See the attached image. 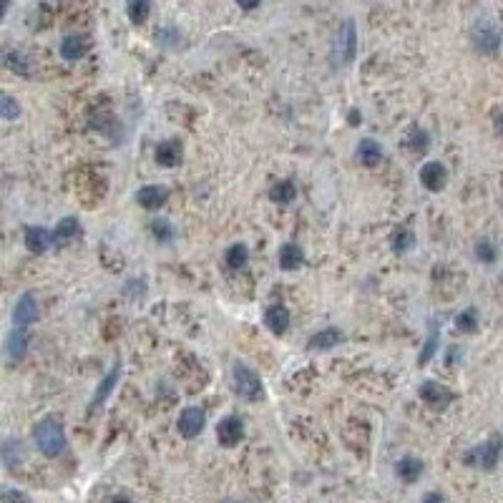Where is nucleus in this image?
I'll list each match as a JSON object with an SVG mask.
<instances>
[{"label": "nucleus", "instance_id": "14", "mask_svg": "<svg viewBox=\"0 0 503 503\" xmlns=\"http://www.w3.org/2000/svg\"><path fill=\"white\" fill-rule=\"evenodd\" d=\"M26 247L33 255H43L53 247V234L45 227H26Z\"/></svg>", "mask_w": 503, "mask_h": 503}, {"label": "nucleus", "instance_id": "4", "mask_svg": "<svg viewBox=\"0 0 503 503\" xmlns=\"http://www.w3.org/2000/svg\"><path fill=\"white\" fill-rule=\"evenodd\" d=\"M498 458H501V436H493L491 441L481 443V446H473L463 455V463L481 470H493L498 465Z\"/></svg>", "mask_w": 503, "mask_h": 503}, {"label": "nucleus", "instance_id": "38", "mask_svg": "<svg viewBox=\"0 0 503 503\" xmlns=\"http://www.w3.org/2000/svg\"><path fill=\"white\" fill-rule=\"evenodd\" d=\"M260 3H262V0H237V6L244 8V11H255Z\"/></svg>", "mask_w": 503, "mask_h": 503}, {"label": "nucleus", "instance_id": "7", "mask_svg": "<svg viewBox=\"0 0 503 503\" xmlns=\"http://www.w3.org/2000/svg\"><path fill=\"white\" fill-rule=\"evenodd\" d=\"M204 426H206V415H204V410L197 408V405L184 408L182 415H179V421H177V428L184 438H197L201 431H204Z\"/></svg>", "mask_w": 503, "mask_h": 503}, {"label": "nucleus", "instance_id": "3", "mask_svg": "<svg viewBox=\"0 0 503 503\" xmlns=\"http://www.w3.org/2000/svg\"><path fill=\"white\" fill-rule=\"evenodd\" d=\"M232 377H234V390H237V395H242V398L249 400V403L262 400L265 387H262L260 375H257L252 367H247L244 363H234Z\"/></svg>", "mask_w": 503, "mask_h": 503}, {"label": "nucleus", "instance_id": "8", "mask_svg": "<svg viewBox=\"0 0 503 503\" xmlns=\"http://www.w3.org/2000/svg\"><path fill=\"white\" fill-rule=\"evenodd\" d=\"M418 393H421V398L436 410H446L451 403H453V393H451L446 385H441V382H436V380H426Z\"/></svg>", "mask_w": 503, "mask_h": 503}, {"label": "nucleus", "instance_id": "12", "mask_svg": "<svg viewBox=\"0 0 503 503\" xmlns=\"http://www.w3.org/2000/svg\"><path fill=\"white\" fill-rule=\"evenodd\" d=\"M446 179H448V172L441 161H428L421 169V184L428 189V192H441L446 187Z\"/></svg>", "mask_w": 503, "mask_h": 503}, {"label": "nucleus", "instance_id": "27", "mask_svg": "<svg viewBox=\"0 0 503 503\" xmlns=\"http://www.w3.org/2000/svg\"><path fill=\"white\" fill-rule=\"evenodd\" d=\"M438 348H441V338H438V322L433 320L431 322V332H428V340H426V345H423V350H421V355H418V365H428L433 360V355L438 353Z\"/></svg>", "mask_w": 503, "mask_h": 503}, {"label": "nucleus", "instance_id": "36", "mask_svg": "<svg viewBox=\"0 0 503 503\" xmlns=\"http://www.w3.org/2000/svg\"><path fill=\"white\" fill-rule=\"evenodd\" d=\"M177 40H179V31H177V28L164 26V28H159V31H156V43H159V45H177Z\"/></svg>", "mask_w": 503, "mask_h": 503}, {"label": "nucleus", "instance_id": "1", "mask_svg": "<svg viewBox=\"0 0 503 503\" xmlns=\"http://www.w3.org/2000/svg\"><path fill=\"white\" fill-rule=\"evenodd\" d=\"M33 441L38 446V451L48 458H58V455L66 451V433H63V423L53 415L43 418V421L35 423L33 428Z\"/></svg>", "mask_w": 503, "mask_h": 503}, {"label": "nucleus", "instance_id": "21", "mask_svg": "<svg viewBox=\"0 0 503 503\" xmlns=\"http://www.w3.org/2000/svg\"><path fill=\"white\" fill-rule=\"evenodd\" d=\"M302 265H304L302 247L294 244V242L282 244V249H280V267H282L284 272H294V270H299Z\"/></svg>", "mask_w": 503, "mask_h": 503}, {"label": "nucleus", "instance_id": "28", "mask_svg": "<svg viewBox=\"0 0 503 503\" xmlns=\"http://www.w3.org/2000/svg\"><path fill=\"white\" fill-rule=\"evenodd\" d=\"M408 146L415 151V154H426L431 149V133L423 126H413L408 133Z\"/></svg>", "mask_w": 503, "mask_h": 503}, {"label": "nucleus", "instance_id": "19", "mask_svg": "<svg viewBox=\"0 0 503 503\" xmlns=\"http://www.w3.org/2000/svg\"><path fill=\"white\" fill-rule=\"evenodd\" d=\"M340 343H343V332H340L338 327H325V330L312 335L307 348L310 350H332V348H338Z\"/></svg>", "mask_w": 503, "mask_h": 503}, {"label": "nucleus", "instance_id": "2", "mask_svg": "<svg viewBox=\"0 0 503 503\" xmlns=\"http://www.w3.org/2000/svg\"><path fill=\"white\" fill-rule=\"evenodd\" d=\"M358 55V28H355V21H345L343 26L338 28V35H335V48H332V58L338 66H350Z\"/></svg>", "mask_w": 503, "mask_h": 503}, {"label": "nucleus", "instance_id": "15", "mask_svg": "<svg viewBox=\"0 0 503 503\" xmlns=\"http://www.w3.org/2000/svg\"><path fill=\"white\" fill-rule=\"evenodd\" d=\"M265 322L275 335H284V332L289 330L292 317H289L287 307H282V304H272V307H267V312H265Z\"/></svg>", "mask_w": 503, "mask_h": 503}, {"label": "nucleus", "instance_id": "17", "mask_svg": "<svg viewBox=\"0 0 503 503\" xmlns=\"http://www.w3.org/2000/svg\"><path fill=\"white\" fill-rule=\"evenodd\" d=\"M118 377H121V365H116V367H114V370L109 372V375L104 377V380L99 382V387H96V393H94V398H91V405H89L91 413H96V410H99V405L104 403L106 398H109L111 390L116 387Z\"/></svg>", "mask_w": 503, "mask_h": 503}, {"label": "nucleus", "instance_id": "6", "mask_svg": "<svg viewBox=\"0 0 503 503\" xmlns=\"http://www.w3.org/2000/svg\"><path fill=\"white\" fill-rule=\"evenodd\" d=\"M40 310H38V299H35L33 292H23L18 297L16 307H13V325L16 327H28L38 322Z\"/></svg>", "mask_w": 503, "mask_h": 503}, {"label": "nucleus", "instance_id": "43", "mask_svg": "<svg viewBox=\"0 0 503 503\" xmlns=\"http://www.w3.org/2000/svg\"><path fill=\"white\" fill-rule=\"evenodd\" d=\"M224 503H234V501H224Z\"/></svg>", "mask_w": 503, "mask_h": 503}, {"label": "nucleus", "instance_id": "9", "mask_svg": "<svg viewBox=\"0 0 503 503\" xmlns=\"http://www.w3.org/2000/svg\"><path fill=\"white\" fill-rule=\"evenodd\" d=\"M244 438V423L237 415H229L224 421H219L216 426V441L224 446V448H234L237 443H242Z\"/></svg>", "mask_w": 503, "mask_h": 503}, {"label": "nucleus", "instance_id": "24", "mask_svg": "<svg viewBox=\"0 0 503 503\" xmlns=\"http://www.w3.org/2000/svg\"><path fill=\"white\" fill-rule=\"evenodd\" d=\"M3 63H6L8 71L18 73V76H23V78H28L31 73H33V68H31V58H28L26 53H21V50H6Z\"/></svg>", "mask_w": 503, "mask_h": 503}, {"label": "nucleus", "instance_id": "33", "mask_svg": "<svg viewBox=\"0 0 503 503\" xmlns=\"http://www.w3.org/2000/svg\"><path fill=\"white\" fill-rule=\"evenodd\" d=\"M476 260L483 262V265H493V262L498 260L496 244H493L488 237H483V239H478L476 242Z\"/></svg>", "mask_w": 503, "mask_h": 503}, {"label": "nucleus", "instance_id": "34", "mask_svg": "<svg viewBox=\"0 0 503 503\" xmlns=\"http://www.w3.org/2000/svg\"><path fill=\"white\" fill-rule=\"evenodd\" d=\"M415 247V237L410 229H398V232L393 234V249L395 252H410V249Z\"/></svg>", "mask_w": 503, "mask_h": 503}, {"label": "nucleus", "instance_id": "13", "mask_svg": "<svg viewBox=\"0 0 503 503\" xmlns=\"http://www.w3.org/2000/svg\"><path fill=\"white\" fill-rule=\"evenodd\" d=\"M58 50H61V58H66V61H81L83 55L91 50V40L81 33H71L61 40Z\"/></svg>", "mask_w": 503, "mask_h": 503}, {"label": "nucleus", "instance_id": "11", "mask_svg": "<svg viewBox=\"0 0 503 503\" xmlns=\"http://www.w3.org/2000/svg\"><path fill=\"white\" fill-rule=\"evenodd\" d=\"M182 159H184V146L177 138L161 141V144L156 146V164L164 166V169H174V166L182 164Z\"/></svg>", "mask_w": 503, "mask_h": 503}, {"label": "nucleus", "instance_id": "16", "mask_svg": "<svg viewBox=\"0 0 503 503\" xmlns=\"http://www.w3.org/2000/svg\"><path fill=\"white\" fill-rule=\"evenodd\" d=\"M6 353L11 358V363H21L28 353V332L26 327H16L6 340Z\"/></svg>", "mask_w": 503, "mask_h": 503}, {"label": "nucleus", "instance_id": "20", "mask_svg": "<svg viewBox=\"0 0 503 503\" xmlns=\"http://www.w3.org/2000/svg\"><path fill=\"white\" fill-rule=\"evenodd\" d=\"M23 458H26V448H23V443L18 441V438L3 441V446H0V460H3L8 468H18V465L23 463Z\"/></svg>", "mask_w": 503, "mask_h": 503}, {"label": "nucleus", "instance_id": "32", "mask_svg": "<svg viewBox=\"0 0 503 503\" xmlns=\"http://www.w3.org/2000/svg\"><path fill=\"white\" fill-rule=\"evenodd\" d=\"M476 327H478V310L476 307H468V310H463L458 317H455V330L458 332L470 335V332H476Z\"/></svg>", "mask_w": 503, "mask_h": 503}, {"label": "nucleus", "instance_id": "39", "mask_svg": "<svg viewBox=\"0 0 503 503\" xmlns=\"http://www.w3.org/2000/svg\"><path fill=\"white\" fill-rule=\"evenodd\" d=\"M423 503H446V498H443V493H428L426 498H423Z\"/></svg>", "mask_w": 503, "mask_h": 503}, {"label": "nucleus", "instance_id": "5", "mask_svg": "<svg viewBox=\"0 0 503 503\" xmlns=\"http://www.w3.org/2000/svg\"><path fill=\"white\" fill-rule=\"evenodd\" d=\"M470 40H473L478 53H486V55L498 53V45H501L498 26L491 21V18H481V21L473 26V31H470Z\"/></svg>", "mask_w": 503, "mask_h": 503}, {"label": "nucleus", "instance_id": "35", "mask_svg": "<svg viewBox=\"0 0 503 503\" xmlns=\"http://www.w3.org/2000/svg\"><path fill=\"white\" fill-rule=\"evenodd\" d=\"M0 503H33V501L21 488H3L0 491Z\"/></svg>", "mask_w": 503, "mask_h": 503}, {"label": "nucleus", "instance_id": "26", "mask_svg": "<svg viewBox=\"0 0 503 503\" xmlns=\"http://www.w3.org/2000/svg\"><path fill=\"white\" fill-rule=\"evenodd\" d=\"M126 13L133 26H144L151 16V0H126Z\"/></svg>", "mask_w": 503, "mask_h": 503}, {"label": "nucleus", "instance_id": "10", "mask_svg": "<svg viewBox=\"0 0 503 503\" xmlns=\"http://www.w3.org/2000/svg\"><path fill=\"white\" fill-rule=\"evenodd\" d=\"M136 201L138 206H144L149 211H156L169 201V189L159 187V184H149V187H141L136 192Z\"/></svg>", "mask_w": 503, "mask_h": 503}, {"label": "nucleus", "instance_id": "29", "mask_svg": "<svg viewBox=\"0 0 503 503\" xmlns=\"http://www.w3.org/2000/svg\"><path fill=\"white\" fill-rule=\"evenodd\" d=\"M227 267L229 270H242V267H247L249 262V249L247 244H232V247L227 249Z\"/></svg>", "mask_w": 503, "mask_h": 503}, {"label": "nucleus", "instance_id": "25", "mask_svg": "<svg viewBox=\"0 0 503 503\" xmlns=\"http://www.w3.org/2000/svg\"><path fill=\"white\" fill-rule=\"evenodd\" d=\"M294 197H297V187H294L292 179L277 182L275 187L270 189V199L275 201V204H292Z\"/></svg>", "mask_w": 503, "mask_h": 503}, {"label": "nucleus", "instance_id": "22", "mask_svg": "<svg viewBox=\"0 0 503 503\" xmlns=\"http://www.w3.org/2000/svg\"><path fill=\"white\" fill-rule=\"evenodd\" d=\"M50 234H53V242L66 244L81 234V221H78L76 216H66V219H61L58 224H55V229Z\"/></svg>", "mask_w": 503, "mask_h": 503}, {"label": "nucleus", "instance_id": "40", "mask_svg": "<svg viewBox=\"0 0 503 503\" xmlns=\"http://www.w3.org/2000/svg\"><path fill=\"white\" fill-rule=\"evenodd\" d=\"M8 6H11V0H0V21L6 18V13H8Z\"/></svg>", "mask_w": 503, "mask_h": 503}, {"label": "nucleus", "instance_id": "18", "mask_svg": "<svg viewBox=\"0 0 503 503\" xmlns=\"http://www.w3.org/2000/svg\"><path fill=\"white\" fill-rule=\"evenodd\" d=\"M423 460L415 458V455H405V458H400L398 463H395V473H398L400 481L405 483H415L418 478L423 476Z\"/></svg>", "mask_w": 503, "mask_h": 503}, {"label": "nucleus", "instance_id": "42", "mask_svg": "<svg viewBox=\"0 0 503 503\" xmlns=\"http://www.w3.org/2000/svg\"><path fill=\"white\" fill-rule=\"evenodd\" d=\"M360 121V114L358 111H353V114H350V123H358Z\"/></svg>", "mask_w": 503, "mask_h": 503}, {"label": "nucleus", "instance_id": "37", "mask_svg": "<svg viewBox=\"0 0 503 503\" xmlns=\"http://www.w3.org/2000/svg\"><path fill=\"white\" fill-rule=\"evenodd\" d=\"M138 284H144V280H128V282H126V289H123V292L131 294V297H144L146 289H144V287L138 289Z\"/></svg>", "mask_w": 503, "mask_h": 503}, {"label": "nucleus", "instance_id": "31", "mask_svg": "<svg viewBox=\"0 0 503 503\" xmlns=\"http://www.w3.org/2000/svg\"><path fill=\"white\" fill-rule=\"evenodd\" d=\"M151 234L156 237V242L169 244V242H174V237H177V229L172 227V221L169 219H154L151 221Z\"/></svg>", "mask_w": 503, "mask_h": 503}, {"label": "nucleus", "instance_id": "30", "mask_svg": "<svg viewBox=\"0 0 503 503\" xmlns=\"http://www.w3.org/2000/svg\"><path fill=\"white\" fill-rule=\"evenodd\" d=\"M18 116H21V104L11 94L0 91V118L3 121H16Z\"/></svg>", "mask_w": 503, "mask_h": 503}, {"label": "nucleus", "instance_id": "41", "mask_svg": "<svg viewBox=\"0 0 503 503\" xmlns=\"http://www.w3.org/2000/svg\"><path fill=\"white\" fill-rule=\"evenodd\" d=\"M114 503H133V501L128 496H116V498H114Z\"/></svg>", "mask_w": 503, "mask_h": 503}, {"label": "nucleus", "instance_id": "23", "mask_svg": "<svg viewBox=\"0 0 503 503\" xmlns=\"http://www.w3.org/2000/svg\"><path fill=\"white\" fill-rule=\"evenodd\" d=\"M358 159L363 161V166H377L382 161V146L375 138H363L358 144Z\"/></svg>", "mask_w": 503, "mask_h": 503}]
</instances>
